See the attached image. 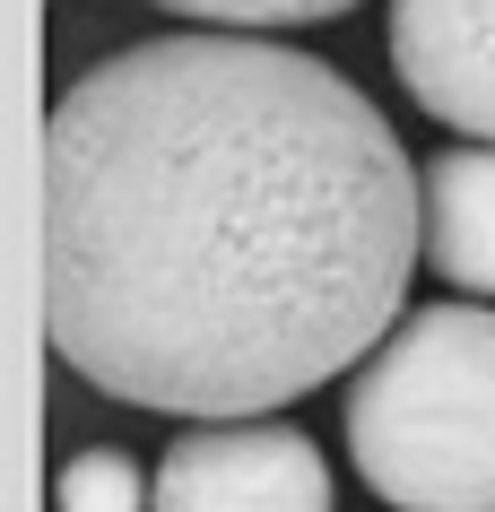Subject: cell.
Listing matches in <instances>:
<instances>
[{"label": "cell", "mask_w": 495, "mask_h": 512, "mask_svg": "<svg viewBox=\"0 0 495 512\" xmlns=\"http://www.w3.org/2000/svg\"><path fill=\"white\" fill-rule=\"evenodd\" d=\"M426 174L270 35L122 44L44 113V339L105 400L270 417L400 330Z\"/></svg>", "instance_id": "6da1fadb"}, {"label": "cell", "mask_w": 495, "mask_h": 512, "mask_svg": "<svg viewBox=\"0 0 495 512\" xmlns=\"http://www.w3.org/2000/svg\"><path fill=\"white\" fill-rule=\"evenodd\" d=\"M348 460L400 512H495V313L417 304L348 382Z\"/></svg>", "instance_id": "7a4b0ae2"}, {"label": "cell", "mask_w": 495, "mask_h": 512, "mask_svg": "<svg viewBox=\"0 0 495 512\" xmlns=\"http://www.w3.org/2000/svg\"><path fill=\"white\" fill-rule=\"evenodd\" d=\"M148 512H330L322 443L287 417H209L165 443Z\"/></svg>", "instance_id": "3957f363"}, {"label": "cell", "mask_w": 495, "mask_h": 512, "mask_svg": "<svg viewBox=\"0 0 495 512\" xmlns=\"http://www.w3.org/2000/svg\"><path fill=\"white\" fill-rule=\"evenodd\" d=\"M391 79L461 139H495V0H391Z\"/></svg>", "instance_id": "277c9868"}, {"label": "cell", "mask_w": 495, "mask_h": 512, "mask_svg": "<svg viewBox=\"0 0 495 512\" xmlns=\"http://www.w3.org/2000/svg\"><path fill=\"white\" fill-rule=\"evenodd\" d=\"M426 270L478 304L495 296V139L426 157Z\"/></svg>", "instance_id": "5b68a950"}, {"label": "cell", "mask_w": 495, "mask_h": 512, "mask_svg": "<svg viewBox=\"0 0 495 512\" xmlns=\"http://www.w3.org/2000/svg\"><path fill=\"white\" fill-rule=\"evenodd\" d=\"M139 504H157V478H139V460L113 452V443L61 460L53 478V512H139Z\"/></svg>", "instance_id": "8992f818"}, {"label": "cell", "mask_w": 495, "mask_h": 512, "mask_svg": "<svg viewBox=\"0 0 495 512\" xmlns=\"http://www.w3.org/2000/svg\"><path fill=\"white\" fill-rule=\"evenodd\" d=\"M157 9H174V18H192V27H322V18H348L357 0H157Z\"/></svg>", "instance_id": "52a82bcc"}]
</instances>
